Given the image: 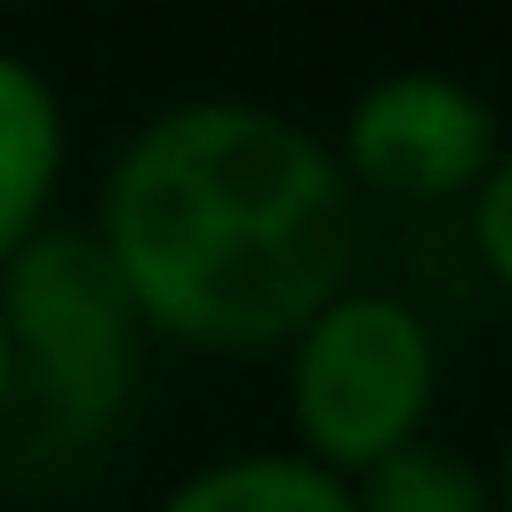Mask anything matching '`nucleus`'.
<instances>
[{"label":"nucleus","mask_w":512,"mask_h":512,"mask_svg":"<svg viewBox=\"0 0 512 512\" xmlns=\"http://www.w3.org/2000/svg\"><path fill=\"white\" fill-rule=\"evenodd\" d=\"M152 512H352V496L344 480H328L320 464L288 448H248V456H216L184 472Z\"/></svg>","instance_id":"6"},{"label":"nucleus","mask_w":512,"mask_h":512,"mask_svg":"<svg viewBox=\"0 0 512 512\" xmlns=\"http://www.w3.org/2000/svg\"><path fill=\"white\" fill-rule=\"evenodd\" d=\"M0 336L16 384L8 424H24V448L80 464L128 424L152 336L88 224H48L0 264Z\"/></svg>","instance_id":"2"},{"label":"nucleus","mask_w":512,"mask_h":512,"mask_svg":"<svg viewBox=\"0 0 512 512\" xmlns=\"http://www.w3.org/2000/svg\"><path fill=\"white\" fill-rule=\"evenodd\" d=\"M64 160H72V128H64L56 80L32 56L0 48V264L56 224L48 208H56Z\"/></svg>","instance_id":"5"},{"label":"nucleus","mask_w":512,"mask_h":512,"mask_svg":"<svg viewBox=\"0 0 512 512\" xmlns=\"http://www.w3.org/2000/svg\"><path fill=\"white\" fill-rule=\"evenodd\" d=\"M464 232H472V256H480V272L512 296V144H504V160L480 176V192L464 200Z\"/></svg>","instance_id":"8"},{"label":"nucleus","mask_w":512,"mask_h":512,"mask_svg":"<svg viewBox=\"0 0 512 512\" xmlns=\"http://www.w3.org/2000/svg\"><path fill=\"white\" fill-rule=\"evenodd\" d=\"M488 504H496V512H512V432H504V448H496V472H488Z\"/></svg>","instance_id":"9"},{"label":"nucleus","mask_w":512,"mask_h":512,"mask_svg":"<svg viewBox=\"0 0 512 512\" xmlns=\"http://www.w3.org/2000/svg\"><path fill=\"white\" fill-rule=\"evenodd\" d=\"M8 400H16V384H8V336H0V424H8Z\"/></svg>","instance_id":"10"},{"label":"nucleus","mask_w":512,"mask_h":512,"mask_svg":"<svg viewBox=\"0 0 512 512\" xmlns=\"http://www.w3.org/2000/svg\"><path fill=\"white\" fill-rule=\"evenodd\" d=\"M344 496H352V512H496L488 504V472L464 448L432 440V432L392 448L360 480H344Z\"/></svg>","instance_id":"7"},{"label":"nucleus","mask_w":512,"mask_h":512,"mask_svg":"<svg viewBox=\"0 0 512 512\" xmlns=\"http://www.w3.org/2000/svg\"><path fill=\"white\" fill-rule=\"evenodd\" d=\"M336 176L392 208H448L472 200L480 176L504 160V128L496 104L448 72H384L352 96L344 128H336Z\"/></svg>","instance_id":"4"},{"label":"nucleus","mask_w":512,"mask_h":512,"mask_svg":"<svg viewBox=\"0 0 512 512\" xmlns=\"http://www.w3.org/2000/svg\"><path fill=\"white\" fill-rule=\"evenodd\" d=\"M288 456L320 464L328 480H360L392 448L424 440L440 400V336L408 296L344 288L320 304L288 344Z\"/></svg>","instance_id":"3"},{"label":"nucleus","mask_w":512,"mask_h":512,"mask_svg":"<svg viewBox=\"0 0 512 512\" xmlns=\"http://www.w3.org/2000/svg\"><path fill=\"white\" fill-rule=\"evenodd\" d=\"M88 232L152 344L248 360L352 288L360 200L304 120L184 96L120 144Z\"/></svg>","instance_id":"1"}]
</instances>
